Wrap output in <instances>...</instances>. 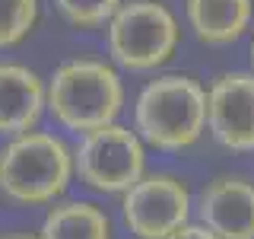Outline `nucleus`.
Here are the masks:
<instances>
[{
    "mask_svg": "<svg viewBox=\"0 0 254 239\" xmlns=\"http://www.w3.org/2000/svg\"><path fill=\"white\" fill-rule=\"evenodd\" d=\"M206 127V90L188 74L149 80L133 102V131L156 150H185Z\"/></svg>",
    "mask_w": 254,
    "mask_h": 239,
    "instance_id": "f257e3e1",
    "label": "nucleus"
},
{
    "mask_svg": "<svg viewBox=\"0 0 254 239\" xmlns=\"http://www.w3.org/2000/svg\"><path fill=\"white\" fill-rule=\"evenodd\" d=\"M124 106V83L105 61H64L48 80V112L61 127L76 134L115 124Z\"/></svg>",
    "mask_w": 254,
    "mask_h": 239,
    "instance_id": "f03ea898",
    "label": "nucleus"
},
{
    "mask_svg": "<svg viewBox=\"0 0 254 239\" xmlns=\"http://www.w3.org/2000/svg\"><path fill=\"white\" fill-rule=\"evenodd\" d=\"M73 175V150L48 131H29L0 147V195L16 204H51Z\"/></svg>",
    "mask_w": 254,
    "mask_h": 239,
    "instance_id": "7ed1b4c3",
    "label": "nucleus"
},
{
    "mask_svg": "<svg viewBox=\"0 0 254 239\" xmlns=\"http://www.w3.org/2000/svg\"><path fill=\"white\" fill-rule=\"evenodd\" d=\"M178 19L159 0H127L108 22V54L124 70H156L175 54Z\"/></svg>",
    "mask_w": 254,
    "mask_h": 239,
    "instance_id": "20e7f679",
    "label": "nucleus"
},
{
    "mask_svg": "<svg viewBox=\"0 0 254 239\" xmlns=\"http://www.w3.org/2000/svg\"><path fill=\"white\" fill-rule=\"evenodd\" d=\"M146 150L137 131L124 124H105L83 134L73 150V172L83 185L102 195H124L143 179Z\"/></svg>",
    "mask_w": 254,
    "mask_h": 239,
    "instance_id": "39448f33",
    "label": "nucleus"
},
{
    "mask_svg": "<svg viewBox=\"0 0 254 239\" xmlns=\"http://www.w3.org/2000/svg\"><path fill=\"white\" fill-rule=\"evenodd\" d=\"M190 191L172 172H146L121 198V217L137 239H169L190 223Z\"/></svg>",
    "mask_w": 254,
    "mask_h": 239,
    "instance_id": "423d86ee",
    "label": "nucleus"
},
{
    "mask_svg": "<svg viewBox=\"0 0 254 239\" xmlns=\"http://www.w3.org/2000/svg\"><path fill=\"white\" fill-rule=\"evenodd\" d=\"M206 127L226 150H254V74H219L206 90Z\"/></svg>",
    "mask_w": 254,
    "mask_h": 239,
    "instance_id": "0eeeda50",
    "label": "nucleus"
},
{
    "mask_svg": "<svg viewBox=\"0 0 254 239\" xmlns=\"http://www.w3.org/2000/svg\"><path fill=\"white\" fill-rule=\"evenodd\" d=\"M197 223L219 239H254V182L216 175L197 195Z\"/></svg>",
    "mask_w": 254,
    "mask_h": 239,
    "instance_id": "6e6552de",
    "label": "nucleus"
},
{
    "mask_svg": "<svg viewBox=\"0 0 254 239\" xmlns=\"http://www.w3.org/2000/svg\"><path fill=\"white\" fill-rule=\"evenodd\" d=\"M48 106V86L32 67L19 61H0V134H29Z\"/></svg>",
    "mask_w": 254,
    "mask_h": 239,
    "instance_id": "1a4fd4ad",
    "label": "nucleus"
},
{
    "mask_svg": "<svg viewBox=\"0 0 254 239\" xmlns=\"http://www.w3.org/2000/svg\"><path fill=\"white\" fill-rule=\"evenodd\" d=\"M251 0H185L188 26L203 45H232L251 26Z\"/></svg>",
    "mask_w": 254,
    "mask_h": 239,
    "instance_id": "9d476101",
    "label": "nucleus"
},
{
    "mask_svg": "<svg viewBox=\"0 0 254 239\" xmlns=\"http://www.w3.org/2000/svg\"><path fill=\"white\" fill-rule=\"evenodd\" d=\"M42 239H111V220L89 201H58L45 214Z\"/></svg>",
    "mask_w": 254,
    "mask_h": 239,
    "instance_id": "9b49d317",
    "label": "nucleus"
},
{
    "mask_svg": "<svg viewBox=\"0 0 254 239\" xmlns=\"http://www.w3.org/2000/svg\"><path fill=\"white\" fill-rule=\"evenodd\" d=\"M38 0H0V48H13L32 32Z\"/></svg>",
    "mask_w": 254,
    "mask_h": 239,
    "instance_id": "f8f14e48",
    "label": "nucleus"
},
{
    "mask_svg": "<svg viewBox=\"0 0 254 239\" xmlns=\"http://www.w3.org/2000/svg\"><path fill=\"white\" fill-rule=\"evenodd\" d=\"M61 16L79 29H92L102 22H111V16L121 10L124 0H54Z\"/></svg>",
    "mask_w": 254,
    "mask_h": 239,
    "instance_id": "ddd939ff",
    "label": "nucleus"
},
{
    "mask_svg": "<svg viewBox=\"0 0 254 239\" xmlns=\"http://www.w3.org/2000/svg\"><path fill=\"white\" fill-rule=\"evenodd\" d=\"M169 239H219V236H216V233H210L203 223H185V227L175 230Z\"/></svg>",
    "mask_w": 254,
    "mask_h": 239,
    "instance_id": "4468645a",
    "label": "nucleus"
},
{
    "mask_svg": "<svg viewBox=\"0 0 254 239\" xmlns=\"http://www.w3.org/2000/svg\"><path fill=\"white\" fill-rule=\"evenodd\" d=\"M3 239H42V236H35V233H13V236H3Z\"/></svg>",
    "mask_w": 254,
    "mask_h": 239,
    "instance_id": "2eb2a0df",
    "label": "nucleus"
},
{
    "mask_svg": "<svg viewBox=\"0 0 254 239\" xmlns=\"http://www.w3.org/2000/svg\"><path fill=\"white\" fill-rule=\"evenodd\" d=\"M251 67H254V42H251Z\"/></svg>",
    "mask_w": 254,
    "mask_h": 239,
    "instance_id": "dca6fc26",
    "label": "nucleus"
}]
</instances>
